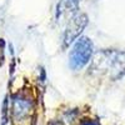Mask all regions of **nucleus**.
<instances>
[{
    "mask_svg": "<svg viewBox=\"0 0 125 125\" xmlns=\"http://www.w3.org/2000/svg\"><path fill=\"white\" fill-rule=\"evenodd\" d=\"M93 41L83 36L78 39V41L74 44L70 55H69V66L73 70H80L84 68L91 59L93 55Z\"/></svg>",
    "mask_w": 125,
    "mask_h": 125,
    "instance_id": "1",
    "label": "nucleus"
},
{
    "mask_svg": "<svg viewBox=\"0 0 125 125\" xmlns=\"http://www.w3.org/2000/svg\"><path fill=\"white\" fill-rule=\"evenodd\" d=\"M88 23H89V18L85 14H79V15L73 18L64 31V38H62V44H64V46H69L73 41L76 40V38L86 28Z\"/></svg>",
    "mask_w": 125,
    "mask_h": 125,
    "instance_id": "2",
    "label": "nucleus"
},
{
    "mask_svg": "<svg viewBox=\"0 0 125 125\" xmlns=\"http://www.w3.org/2000/svg\"><path fill=\"white\" fill-rule=\"evenodd\" d=\"M33 106V101L23 94H15L13 96V114L16 120H23L28 116Z\"/></svg>",
    "mask_w": 125,
    "mask_h": 125,
    "instance_id": "3",
    "label": "nucleus"
},
{
    "mask_svg": "<svg viewBox=\"0 0 125 125\" xmlns=\"http://www.w3.org/2000/svg\"><path fill=\"white\" fill-rule=\"evenodd\" d=\"M79 8V0H60L56 5V19L64 14H74Z\"/></svg>",
    "mask_w": 125,
    "mask_h": 125,
    "instance_id": "4",
    "label": "nucleus"
},
{
    "mask_svg": "<svg viewBox=\"0 0 125 125\" xmlns=\"http://www.w3.org/2000/svg\"><path fill=\"white\" fill-rule=\"evenodd\" d=\"M79 125H101L98 119H81Z\"/></svg>",
    "mask_w": 125,
    "mask_h": 125,
    "instance_id": "5",
    "label": "nucleus"
},
{
    "mask_svg": "<svg viewBox=\"0 0 125 125\" xmlns=\"http://www.w3.org/2000/svg\"><path fill=\"white\" fill-rule=\"evenodd\" d=\"M8 96H5V101H4V104H3V125L6 123V111H8Z\"/></svg>",
    "mask_w": 125,
    "mask_h": 125,
    "instance_id": "6",
    "label": "nucleus"
}]
</instances>
